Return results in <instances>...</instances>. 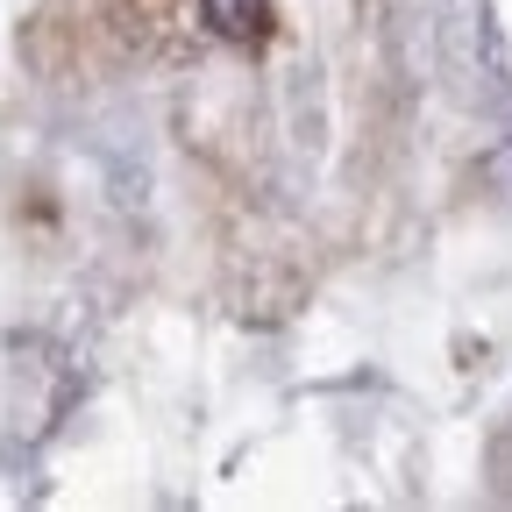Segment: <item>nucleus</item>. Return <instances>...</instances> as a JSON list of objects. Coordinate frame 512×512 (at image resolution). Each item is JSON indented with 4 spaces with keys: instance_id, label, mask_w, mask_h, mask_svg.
<instances>
[{
    "instance_id": "nucleus-1",
    "label": "nucleus",
    "mask_w": 512,
    "mask_h": 512,
    "mask_svg": "<svg viewBox=\"0 0 512 512\" xmlns=\"http://www.w3.org/2000/svg\"><path fill=\"white\" fill-rule=\"evenodd\" d=\"M200 15L221 43H264L271 36V0H200Z\"/></svg>"
}]
</instances>
